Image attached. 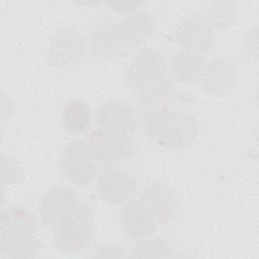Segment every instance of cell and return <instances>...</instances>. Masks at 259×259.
<instances>
[{
	"instance_id": "obj_1",
	"label": "cell",
	"mask_w": 259,
	"mask_h": 259,
	"mask_svg": "<svg viewBox=\"0 0 259 259\" xmlns=\"http://www.w3.org/2000/svg\"><path fill=\"white\" fill-rule=\"evenodd\" d=\"M145 132L160 146L177 150L191 145L195 140L197 121L190 113L166 110L147 117Z\"/></svg>"
},
{
	"instance_id": "obj_2",
	"label": "cell",
	"mask_w": 259,
	"mask_h": 259,
	"mask_svg": "<svg viewBox=\"0 0 259 259\" xmlns=\"http://www.w3.org/2000/svg\"><path fill=\"white\" fill-rule=\"evenodd\" d=\"M94 237L92 212L88 205L79 203L75 210L54 226L53 240L56 247L66 254L76 255L87 250Z\"/></svg>"
},
{
	"instance_id": "obj_3",
	"label": "cell",
	"mask_w": 259,
	"mask_h": 259,
	"mask_svg": "<svg viewBox=\"0 0 259 259\" xmlns=\"http://www.w3.org/2000/svg\"><path fill=\"white\" fill-rule=\"evenodd\" d=\"M88 146L98 161L114 164L134 154L136 141L132 134L97 126L88 136Z\"/></svg>"
},
{
	"instance_id": "obj_4",
	"label": "cell",
	"mask_w": 259,
	"mask_h": 259,
	"mask_svg": "<svg viewBox=\"0 0 259 259\" xmlns=\"http://www.w3.org/2000/svg\"><path fill=\"white\" fill-rule=\"evenodd\" d=\"M97 159L90 147L83 141H73L67 145L61 156V169L73 184L85 186L97 172Z\"/></svg>"
},
{
	"instance_id": "obj_5",
	"label": "cell",
	"mask_w": 259,
	"mask_h": 259,
	"mask_svg": "<svg viewBox=\"0 0 259 259\" xmlns=\"http://www.w3.org/2000/svg\"><path fill=\"white\" fill-rule=\"evenodd\" d=\"M174 38L180 48L199 54L212 47L214 40L213 27L201 14H188L176 24Z\"/></svg>"
},
{
	"instance_id": "obj_6",
	"label": "cell",
	"mask_w": 259,
	"mask_h": 259,
	"mask_svg": "<svg viewBox=\"0 0 259 259\" xmlns=\"http://www.w3.org/2000/svg\"><path fill=\"white\" fill-rule=\"evenodd\" d=\"M167 70L165 58L156 50L144 49L124 72V82L132 89H144L163 77Z\"/></svg>"
},
{
	"instance_id": "obj_7",
	"label": "cell",
	"mask_w": 259,
	"mask_h": 259,
	"mask_svg": "<svg viewBox=\"0 0 259 259\" xmlns=\"http://www.w3.org/2000/svg\"><path fill=\"white\" fill-rule=\"evenodd\" d=\"M95 188L98 196L104 202L118 205L134 196L137 190V182L126 170L109 167L98 175Z\"/></svg>"
},
{
	"instance_id": "obj_8",
	"label": "cell",
	"mask_w": 259,
	"mask_h": 259,
	"mask_svg": "<svg viewBox=\"0 0 259 259\" xmlns=\"http://www.w3.org/2000/svg\"><path fill=\"white\" fill-rule=\"evenodd\" d=\"M90 48L95 56L108 61L125 57L130 50L122 39L118 24L110 18L94 26L90 34Z\"/></svg>"
},
{
	"instance_id": "obj_9",
	"label": "cell",
	"mask_w": 259,
	"mask_h": 259,
	"mask_svg": "<svg viewBox=\"0 0 259 259\" xmlns=\"http://www.w3.org/2000/svg\"><path fill=\"white\" fill-rule=\"evenodd\" d=\"M139 198L158 225H167L174 219L177 197L171 185L154 181L143 189Z\"/></svg>"
},
{
	"instance_id": "obj_10",
	"label": "cell",
	"mask_w": 259,
	"mask_h": 259,
	"mask_svg": "<svg viewBox=\"0 0 259 259\" xmlns=\"http://www.w3.org/2000/svg\"><path fill=\"white\" fill-rule=\"evenodd\" d=\"M79 203L75 189L69 186H54L47 191L40 201V218L45 224L56 226L70 215Z\"/></svg>"
},
{
	"instance_id": "obj_11",
	"label": "cell",
	"mask_w": 259,
	"mask_h": 259,
	"mask_svg": "<svg viewBox=\"0 0 259 259\" xmlns=\"http://www.w3.org/2000/svg\"><path fill=\"white\" fill-rule=\"evenodd\" d=\"M86 54V39L76 29L68 28L59 32L51 42L49 62L53 67H68L80 62Z\"/></svg>"
},
{
	"instance_id": "obj_12",
	"label": "cell",
	"mask_w": 259,
	"mask_h": 259,
	"mask_svg": "<svg viewBox=\"0 0 259 259\" xmlns=\"http://www.w3.org/2000/svg\"><path fill=\"white\" fill-rule=\"evenodd\" d=\"M118 219L125 236L134 241L151 236L158 226L140 198L128 200L121 207Z\"/></svg>"
},
{
	"instance_id": "obj_13",
	"label": "cell",
	"mask_w": 259,
	"mask_h": 259,
	"mask_svg": "<svg viewBox=\"0 0 259 259\" xmlns=\"http://www.w3.org/2000/svg\"><path fill=\"white\" fill-rule=\"evenodd\" d=\"M174 89L171 81L164 77L142 89L136 100L138 115L147 118L166 111L173 98Z\"/></svg>"
},
{
	"instance_id": "obj_14",
	"label": "cell",
	"mask_w": 259,
	"mask_h": 259,
	"mask_svg": "<svg viewBox=\"0 0 259 259\" xmlns=\"http://www.w3.org/2000/svg\"><path fill=\"white\" fill-rule=\"evenodd\" d=\"M199 79L202 91L212 96H224L235 86L237 74L231 64L214 59L204 66Z\"/></svg>"
},
{
	"instance_id": "obj_15",
	"label": "cell",
	"mask_w": 259,
	"mask_h": 259,
	"mask_svg": "<svg viewBox=\"0 0 259 259\" xmlns=\"http://www.w3.org/2000/svg\"><path fill=\"white\" fill-rule=\"evenodd\" d=\"M98 126L134 135L136 117L133 107L119 100H112L101 105L96 111Z\"/></svg>"
},
{
	"instance_id": "obj_16",
	"label": "cell",
	"mask_w": 259,
	"mask_h": 259,
	"mask_svg": "<svg viewBox=\"0 0 259 259\" xmlns=\"http://www.w3.org/2000/svg\"><path fill=\"white\" fill-rule=\"evenodd\" d=\"M37 221L33 213L21 206H8L1 211L0 235L1 239L36 235Z\"/></svg>"
},
{
	"instance_id": "obj_17",
	"label": "cell",
	"mask_w": 259,
	"mask_h": 259,
	"mask_svg": "<svg viewBox=\"0 0 259 259\" xmlns=\"http://www.w3.org/2000/svg\"><path fill=\"white\" fill-rule=\"evenodd\" d=\"M118 26L122 39L130 49L140 45L154 32L156 21L147 10H138L124 16Z\"/></svg>"
},
{
	"instance_id": "obj_18",
	"label": "cell",
	"mask_w": 259,
	"mask_h": 259,
	"mask_svg": "<svg viewBox=\"0 0 259 259\" xmlns=\"http://www.w3.org/2000/svg\"><path fill=\"white\" fill-rule=\"evenodd\" d=\"M204 66V60L199 54L181 51L172 60V76L179 83H193L200 78Z\"/></svg>"
},
{
	"instance_id": "obj_19",
	"label": "cell",
	"mask_w": 259,
	"mask_h": 259,
	"mask_svg": "<svg viewBox=\"0 0 259 259\" xmlns=\"http://www.w3.org/2000/svg\"><path fill=\"white\" fill-rule=\"evenodd\" d=\"M40 252V242L36 235L3 238L0 241L1 259L36 258Z\"/></svg>"
},
{
	"instance_id": "obj_20",
	"label": "cell",
	"mask_w": 259,
	"mask_h": 259,
	"mask_svg": "<svg viewBox=\"0 0 259 259\" xmlns=\"http://www.w3.org/2000/svg\"><path fill=\"white\" fill-rule=\"evenodd\" d=\"M92 113L89 105L81 99L69 101L62 110V123L66 131L79 135L86 132L91 124Z\"/></svg>"
},
{
	"instance_id": "obj_21",
	"label": "cell",
	"mask_w": 259,
	"mask_h": 259,
	"mask_svg": "<svg viewBox=\"0 0 259 259\" xmlns=\"http://www.w3.org/2000/svg\"><path fill=\"white\" fill-rule=\"evenodd\" d=\"M206 13L210 24L220 30L230 28L237 19V8L233 2H214Z\"/></svg>"
},
{
	"instance_id": "obj_22",
	"label": "cell",
	"mask_w": 259,
	"mask_h": 259,
	"mask_svg": "<svg viewBox=\"0 0 259 259\" xmlns=\"http://www.w3.org/2000/svg\"><path fill=\"white\" fill-rule=\"evenodd\" d=\"M173 255L172 248L162 238H151L142 239L137 241L132 250L133 257H149V258H160V257H171Z\"/></svg>"
},
{
	"instance_id": "obj_23",
	"label": "cell",
	"mask_w": 259,
	"mask_h": 259,
	"mask_svg": "<svg viewBox=\"0 0 259 259\" xmlns=\"http://www.w3.org/2000/svg\"><path fill=\"white\" fill-rule=\"evenodd\" d=\"M7 161H5L4 156H2V165L8 168V171H2L3 181H7L8 184L18 182L23 176V169L20 163L10 157H6Z\"/></svg>"
},
{
	"instance_id": "obj_24",
	"label": "cell",
	"mask_w": 259,
	"mask_h": 259,
	"mask_svg": "<svg viewBox=\"0 0 259 259\" xmlns=\"http://www.w3.org/2000/svg\"><path fill=\"white\" fill-rule=\"evenodd\" d=\"M143 2L140 1H121V2H107L106 5L109 7L110 10L114 12H128L133 11L142 5Z\"/></svg>"
}]
</instances>
